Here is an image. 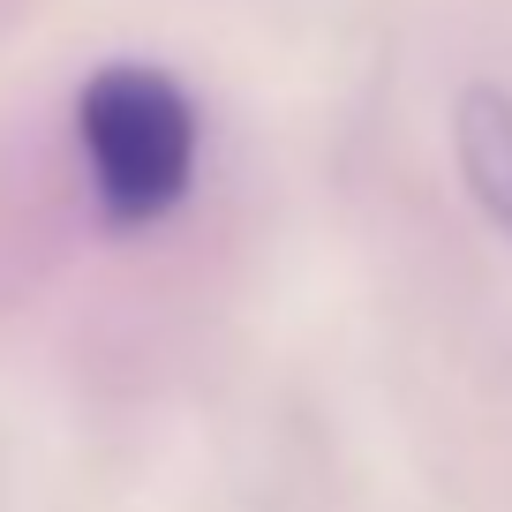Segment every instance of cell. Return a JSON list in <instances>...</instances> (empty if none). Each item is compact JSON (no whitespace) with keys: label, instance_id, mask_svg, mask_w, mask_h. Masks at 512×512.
Returning a JSON list of instances; mask_svg holds the SVG:
<instances>
[{"label":"cell","instance_id":"6da1fadb","mask_svg":"<svg viewBox=\"0 0 512 512\" xmlns=\"http://www.w3.org/2000/svg\"><path fill=\"white\" fill-rule=\"evenodd\" d=\"M76 136L106 219L151 226L196 181V106L166 68H98L76 98Z\"/></svg>","mask_w":512,"mask_h":512}]
</instances>
